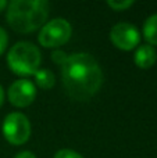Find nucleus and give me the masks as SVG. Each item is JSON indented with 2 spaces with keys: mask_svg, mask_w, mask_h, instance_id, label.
Segmentation results:
<instances>
[{
  "mask_svg": "<svg viewBox=\"0 0 157 158\" xmlns=\"http://www.w3.org/2000/svg\"><path fill=\"white\" fill-rule=\"evenodd\" d=\"M7 97L11 106L17 108H25L35 101L36 87L29 79H17L8 87Z\"/></svg>",
  "mask_w": 157,
  "mask_h": 158,
  "instance_id": "obj_7",
  "label": "nucleus"
},
{
  "mask_svg": "<svg viewBox=\"0 0 157 158\" xmlns=\"http://www.w3.org/2000/svg\"><path fill=\"white\" fill-rule=\"evenodd\" d=\"M33 77L36 85L43 90H50L56 85V75L47 68H39Z\"/></svg>",
  "mask_w": 157,
  "mask_h": 158,
  "instance_id": "obj_10",
  "label": "nucleus"
},
{
  "mask_svg": "<svg viewBox=\"0 0 157 158\" xmlns=\"http://www.w3.org/2000/svg\"><path fill=\"white\" fill-rule=\"evenodd\" d=\"M50 6L45 0H13L7 4L6 19L13 31L31 33L43 27Z\"/></svg>",
  "mask_w": 157,
  "mask_h": 158,
  "instance_id": "obj_2",
  "label": "nucleus"
},
{
  "mask_svg": "<svg viewBox=\"0 0 157 158\" xmlns=\"http://www.w3.org/2000/svg\"><path fill=\"white\" fill-rule=\"evenodd\" d=\"M134 61H135L136 67H139L141 69L150 68V67L155 65V63L157 61L156 49L153 46H150V44H141L135 50Z\"/></svg>",
  "mask_w": 157,
  "mask_h": 158,
  "instance_id": "obj_8",
  "label": "nucleus"
},
{
  "mask_svg": "<svg viewBox=\"0 0 157 158\" xmlns=\"http://www.w3.org/2000/svg\"><path fill=\"white\" fill-rule=\"evenodd\" d=\"M2 132L4 139L13 146H21L31 136V122L22 112H10L3 121Z\"/></svg>",
  "mask_w": 157,
  "mask_h": 158,
  "instance_id": "obj_5",
  "label": "nucleus"
},
{
  "mask_svg": "<svg viewBox=\"0 0 157 158\" xmlns=\"http://www.w3.org/2000/svg\"><path fill=\"white\" fill-rule=\"evenodd\" d=\"M14 158H36V156L33 153H31V151H21V153H18Z\"/></svg>",
  "mask_w": 157,
  "mask_h": 158,
  "instance_id": "obj_15",
  "label": "nucleus"
},
{
  "mask_svg": "<svg viewBox=\"0 0 157 158\" xmlns=\"http://www.w3.org/2000/svg\"><path fill=\"white\" fill-rule=\"evenodd\" d=\"M143 38L146 39V42L150 46H157V14H153L145 21L143 24Z\"/></svg>",
  "mask_w": 157,
  "mask_h": 158,
  "instance_id": "obj_9",
  "label": "nucleus"
},
{
  "mask_svg": "<svg viewBox=\"0 0 157 158\" xmlns=\"http://www.w3.org/2000/svg\"><path fill=\"white\" fill-rule=\"evenodd\" d=\"M7 4H8V3L6 2V0H0V13H2V11H4V8H7Z\"/></svg>",
  "mask_w": 157,
  "mask_h": 158,
  "instance_id": "obj_17",
  "label": "nucleus"
},
{
  "mask_svg": "<svg viewBox=\"0 0 157 158\" xmlns=\"http://www.w3.org/2000/svg\"><path fill=\"white\" fill-rule=\"evenodd\" d=\"M54 158H85L82 154L77 153L74 150H70V148H63V150H58L54 154Z\"/></svg>",
  "mask_w": 157,
  "mask_h": 158,
  "instance_id": "obj_12",
  "label": "nucleus"
},
{
  "mask_svg": "<svg viewBox=\"0 0 157 158\" xmlns=\"http://www.w3.org/2000/svg\"><path fill=\"white\" fill-rule=\"evenodd\" d=\"M71 33L72 27L67 19L54 18L42 27L38 35V40L46 49H53L66 44L71 38Z\"/></svg>",
  "mask_w": 157,
  "mask_h": 158,
  "instance_id": "obj_4",
  "label": "nucleus"
},
{
  "mask_svg": "<svg viewBox=\"0 0 157 158\" xmlns=\"http://www.w3.org/2000/svg\"><path fill=\"white\" fill-rule=\"evenodd\" d=\"M67 58H68V54H67L66 52H63V50H54V52L52 53L53 63L58 64V65H63V64L67 61Z\"/></svg>",
  "mask_w": 157,
  "mask_h": 158,
  "instance_id": "obj_13",
  "label": "nucleus"
},
{
  "mask_svg": "<svg viewBox=\"0 0 157 158\" xmlns=\"http://www.w3.org/2000/svg\"><path fill=\"white\" fill-rule=\"evenodd\" d=\"M107 6L110 8H113L114 11H124L127 8L132 7L134 2L132 0H108Z\"/></svg>",
  "mask_w": 157,
  "mask_h": 158,
  "instance_id": "obj_11",
  "label": "nucleus"
},
{
  "mask_svg": "<svg viewBox=\"0 0 157 158\" xmlns=\"http://www.w3.org/2000/svg\"><path fill=\"white\" fill-rule=\"evenodd\" d=\"M110 40L117 49L131 52L139 46L141 33L135 25L129 24V22H118L111 28Z\"/></svg>",
  "mask_w": 157,
  "mask_h": 158,
  "instance_id": "obj_6",
  "label": "nucleus"
},
{
  "mask_svg": "<svg viewBox=\"0 0 157 158\" xmlns=\"http://www.w3.org/2000/svg\"><path fill=\"white\" fill-rule=\"evenodd\" d=\"M61 81L66 93L77 101H88L103 83L99 63L89 53H74L61 65Z\"/></svg>",
  "mask_w": 157,
  "mask_h": 158,
  "instance_id": "obj_1",
  "label": "nucleus"
},
{
  "mask_svg": "<svg viewBox=\"0 0 157 158\" xmlns=\"http://www.w3.org/2000/svg\"><path fill=\"white\" fill-rule=\"evenodd\" d=\"M7 44H8V35H7V32L0 27V56L7 49Z\"/></svg>",
  "mask_w": 157,
  "mask_h": 158,
  "instance_id": "obj_14",
  "label": "nucleus"
},
{
  "mask_svg": "<svg viewBox=\"0 0 157 158\" xmlns=\"http://www.w3.org/2000/svg\"><path fill=\"white\" fill-rule=\"evenodd\" d=\"M42 63V54L39 49L31 42H18L7 54V65L11 72L18 77L35 75Z\"/></svg>",
  "mask_w": 157,
  "mask_h": 158,
  "instance_id": "obj_3",
  "label": "nucleus"
},
{
  "mask_svg": "<svg viewBox=\"0 0 157 158\" xmlns=\"http://www.w3.org/2000/svg\"><path fill=\"white\" fill-rule=\"evenodd\" d=\"M3 103H4V90H3V86L0 85V108H2Z\"/></svg>",
  "mask_w": 157,
  "mask_h": 158,
  "instance_id": "obj_16",
  "label": "nucleus"
}]
</instances>
